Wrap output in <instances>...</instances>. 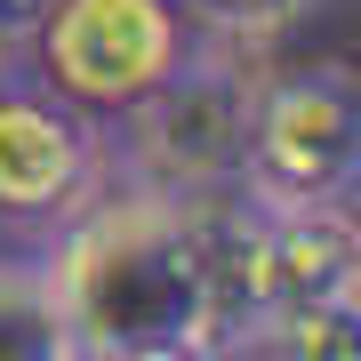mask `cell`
I'll list each match as a JSON object with an SVG mask.
<instances>
[{"label": "cell", "instance_id": "cell-3", "mask_svg": "<svg viewBox=\"0 0 361 361\" xmlns=\"http://www.w3.org/2000/svg\"><path fill=\"white\" fill-rule=\"evenodd\" d=\"M361 169V73L305 65L249 89L241 121V193L257 209H329Z\"/></svg>", "mask_w": 361, "mask_h": 361}, {"label": "cell", "instance_id": "cell-6", "mask_svg": "<svg viewBox=\"0 0 361 361\" xmlns=\"http://www.w3.org/2000/svg\"><path fill=\"white\" fill-rule=\"evenodd\" d=\"M0 353H56L49 289H40V257H0Z\"/></svg>", "mask_w": 361, "mask_h": 361}, {"label": "cell", "instance_id": "cell-4", "mask_svg": "<svg viewBox=\"0 0 361 361\" xmlns=\"http://www.w3.org/2000/svg\"><path fill=\"white\" fill-rule=\"evenodd\" d=\"M113 185V129L73 113L32 73L0 80V241L40 249Z\"/></svg>", "mask_w": 361, "mask_h": 361}, {"label": "cell", "instance_id": "cell-9", "mask_svg": "<svg viewBox=\"0 0 361 361\" xmlns=\"http://www.w3.org/2000/svg\"><path fill=\"white\" fill-rule=\"evenodd\" d=\"M32 16H40V0H0V40H25Z\"/></svg>", "mask_w": 361, "mask_h": 361}, {"label": "cell", "instance_id": "cell-7", "mask_svg": "<svg viewBox=\"0 0 361 361\" xmlns=\"http://www.w3.org/2000/svg\"><path fill=\"white\" fill-rule=\"evenodd\" d=\"M185 8H193V25L217 40V49H265V40H281L313 0H185Z\"/></svg>", "mask_w": 361, "mask_h": 361}, {"label": "cell", "instance_id": "cell-8", "mask_svg": "<svg viewBox=\"0 0 361 361\" xmlns=\"http://www.w3.org/2000/svg\"><path fill=\"white\" fill-rule=\"evenodd\" d=\"M329 209H337V225H345V233H353V249H361V169L345 177V193H337Z\"/></svg>", "mask_w": 361, "mask_h": 361}, {"label": "cell", "instance_id": "cell-1", "mask_svg": "<svg viewBox=\"0 0 361 361\" xmlns=\"http://www.w3.org/2000/svg\"><path fill=\"white\" fill-rule=\"evenodd\" d=\"M241 185L177 193L153 177H121L65 233L32 249L49 289L56 353L89 361H217L241 353Z\"/></svg>", "mask_w": 361, "mask_h": 361}, {"label": "cell", "instance_id": "cell-5", "mask_svg": "<svg viewBox=\"0 0 361 361\" xmlns=\"http://www.w3.org/2000/svg\"><path fill=\"white\" fill-rule=\"evenodd\" d=\"M241 353H273V361H361V281L297 297V305H265L249 322Z\"/></svg>", "mask_w": 361, "mask_h": 361}, {"label": "cell", "instance_id": "cell-2", "mask_svg": "<svg viewBox=\"0 0 361 361\" xmlns=\"http://www.w3.org/2000/svg\"><path fill=\"white\" fill-rule=\"evenodd\" d=\"M209 49L185 0H40L25 25V65L97 129H121Z\"/></svg>", "mask_w": 361, "mask_h": 361}]
</instances>
